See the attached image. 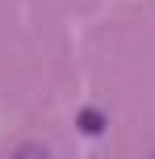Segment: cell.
<instances>
[{
  "label": "cell",
  "instance_id": "7a4b0ae2",
  "mask_svg": "<svg viewBox=\"0 0 155 159\" xmlns=\"http://www.w3.org/2000/svg\"><path fill=\"white\" fill-rule=\"evenodd\" d=\"M13 159H50L46 155V147H38V143H25V147H17Z\"/></svg>",
  "mask_w": 155,
  "mask_h": 159
},
{
  "label": "cell",
  "instance_id": "6da1fadb",
  "mask_svg": "<svg viewBox=\"0 0 155 159\" xmlns=\"http://www.w3.org/2000/svg\"><path fill=\"white\" fill-rule=\"evenodd\" d=\"M75 121H80V130H84V134H101V130H105V117H101L97 109H84Z\"/></svg>",
  "mask_w": 155,
  "mask_h": 159
},
{
  "label": "cell",
  "instance_id": "3957f363",
  "mask_svg": "<svg viewBox=\"0 0 155 159\" xmlns=\"http://www.w3.org/2000/svg\"><path fill=\"white\" fill-rule=\"evenodd\" d=\"M151 159H155V155H151Z\"/></svg>",
  "mask_w": 155,
  "mask_h": 159
}]
</instances>
